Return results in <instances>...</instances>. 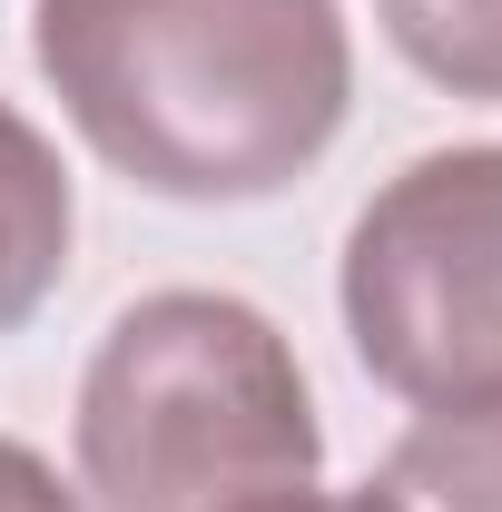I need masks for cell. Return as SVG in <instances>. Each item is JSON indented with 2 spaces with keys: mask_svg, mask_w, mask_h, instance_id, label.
<instances>
[{
  "mask_svg": "<svg viewBox=\"0 0 502 512\" xmlns=\"http://www.w3.org/2000/svg\"><path fill=\"white\" fill-rule=\"evenodd\" d=\"M30 60L128 188L178 207L296 188L355 109L335 0H30Z\"/></svg>",
  "mask_w": 502,
  "mask_h": 512,
  "instance_id": "cell-1",
  "label": "cell"
},
{
  "mask_svg": "<svg viewBox=\"0 0 502 512\" xmlns=\"http://www.w3.org/2000/svg\"><path fill=\"white\" fill-rule=\"evenodd\" d=\"M69 444L99 512H276L325 473L286 325L227 286L138 296L79 375Z\"/></svg>",
  "mask_w": 502,
  "mask_h": 512,
  "instance_id": "cell-2",
  "label": "cell"
},
{
  "mask_svg": "<svg viewBox=\"0 0 502 512\" xmlns=\"http://www.w3.org/2000/svg\"><path fill=\"white\" fill-rule=\"evenodd\" d=\"M355 365L414 414L502 404V138L424 148L394 168L335 266Z\"/></svg>",
  "mask_w": 502,
  "mask_h": 512,
  "instance_id": "cell-3",
  "label": "cell"
},
{
  "mask_svg": "<svg viewBox=\"0 0 502 512\" xmlns=\"http://www.w3.org/2000/svg\"><path fill=\"white\" fill-rule=\"evenodd\" d=\"M69 237H79V197H69L60 148L0 99V335H20L60 296Z\"/></svg>",
  "mask_w": 502,
  "mask_h": 512,
  "instance_id": "cell-4",
  "label": "cell"
},
{
  "mask_svg": "<svg viewBox=\"0 0 502 512\" xmlns=\"http://www.w3.org/2000/svg\"><path fill=\"white\" fill-rule=\"evenodd\" d=\"M394 512H502V404L493 414H424L375 463Z\"/></svg>",
  "mask_w": 502,
  "mask_h": 512,
  "instance_id": "cell-5",
  "label": "cell"
},
{
  "mask_svg": "<svg viewBox=\"0 0 502 512\" xmlns=\"http://www.w3.org/2000/svg\"><path fill=\"white\" fill-rule=\"evenodd\" d=\"M375 20L414 79L502 109V0H375Z\"/></svg>",
  "mask_w": 502,
  "mask_h": 512,
  "instance_id": "cell-6",
  "label": "cell"
},
{
  "mask_svg": "<svg viewBox=\"0 0 502 512\" xmlns=\"http://www.w3.org/2000/svg\"><path fill=\"white\" fill-rule=\"evenodd\" d=\"M0 512H79V493L60 483L50 453H30L20 434H0Z\"/></svg>",
  "mask_w": 502,
  "mask_h": 512,
  "instance_id": "cell-7",
  "label": "cell"
},
{
  "mask_svg": "<svg viewBox=\"0 0 502 512\" xmlns=\"http://www.w3.org/2000/svg\"><path fill=\"white\" fill-rule=\"evenodd\" d=\"M276 512H394L375 493V483H355V493H296V503H276Z\"/></svg>",
  "mask_w": 502,
  "mask_h": 512,
  "instance_id": "cell-8",
  "label": "cell"
}]
</instances>
